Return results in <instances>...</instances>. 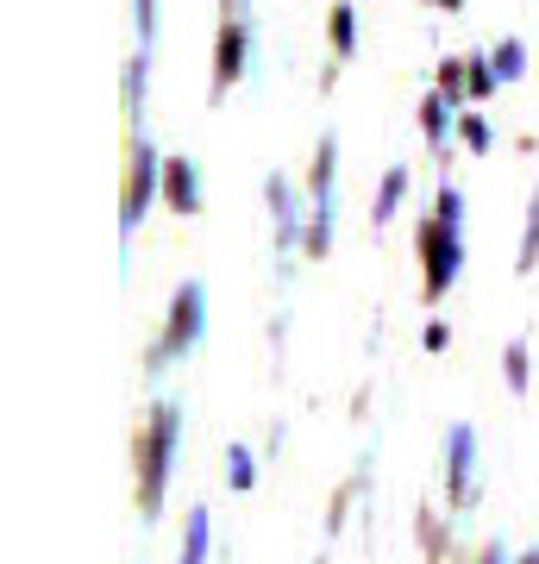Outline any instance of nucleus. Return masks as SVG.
I'll return each mask as SVG.
<instances>
[{
    "label": "nucleus",
    "instance_id": "obj_1",
    "mask_svg": "<svg viewBox=\"0 0 539 564\" xmlns=\"http://www.w3.org/2000/svg\"><path fill=\"white\" fill-rule=\"evenodd\" d=\"M459 270H464V220L433 207V220H420V295L440 302L459 282Z\"/></svg>",
    "mask_w": 539,
    "mask_h": 564
},
{
    "label": "nucleus",
    "instance_id": "obj_2",
    "mask_svg": "<svg viewBox=\"0 0 539 564\" xmlns=\"http://www.w3.org/2000/svg\"><path fill=\"white\" fill-rule=\"evenodd\" d=\"M176 440H182V408L176 402H158V414H151V433H144V477H139V502L144 514H158L163 508V484H170V464H176Z\"/></svg>",
    "mask_w": 539,
    "mask_h": 564
},
{
    "label": "nucleus",
    "instance_id": "obj_3",
    "mask_svg": "<svg viewBox=\"0 0 539 564\" xmlns=\"http://www.w3.org/2000/svg\"><path fill=\"white\" fill-rule=\"evenodd\" d=\"M201 333H207V282H182L176 302H170V321H163V339L151 345V370L188 358L201 345Z\"/></svg>",
    "mask_w": 539,
    "mask_h": 564
},
{
    "label": "nucleus",
    "instance_id": "obj_4",
    "mask_svg": "<svg viewBox=\"0 0 539 564\" xmlns=\"http://www.w3.org/2000/svg\"><path fill=\"white\" fill-rule=\"evenodd\" d=\"M158 188H163V158H158V144L139 132L132 139V170H126V202H120V245L139 232L144 207L158 202Z\"/></svg>",
    "mask_w": 539,
    "mask_h": 564
},
{
    "label": "nucleus",
    "instance_id": "obj_5",
    "mask_svg": "<svg viewBox=\"0 0 539 564\" xmlns=\"http://www.w3.org/2000/svg\"><path fill=\"white\" fill-rule=\"evenodd\" d=\"M245 57H251V25L245 20H226L220 25V44H214V101H226V88L245 76Z\"/></svg>",
    "mask_w": 539,
    "mask_h": 564
},
{
    "label": "nucleus",
    "instance_id": "obj_6",
    "mask_svg": "<svg viewBox=\"0 0 539 564\" xmlns=\"http://www.w3.org/2000/svg\"><path fill=\"white\" fill-rule=\"evenodd\" d=\"M477 433L471 426H452V440H445V477H452V508H471L477 496Z\"/></svg>",
    "mask_w": 539,
    "mask_h": 564
},
{
    "label": "nucleus",
    "instance_id": "obj_7",
    "mask_svg": "<svg viewBox=\"0 0 539 564\" xmlns=\"http://www.w3.org/2000/svg\"><path fill=\"white\" fill-rule=\"evenodd\" d=\"M163 202L176 207L182 220L201 214V176H195V163L188 158H163Z\"/></svg>",
    "mask_w": 539,
    "mask_h": 564
},
{
    "label": "nucleus",
    "instance_id": "obj_8",
    "mask_svg": "<svg viewBox=\"0 0 539 564\" xmlns=\"http://www.w3.org/2000/svg\"><path fill=\"white\" fill-rule=\"evenodd\" d=\"M263 202H270V214H277V251H289V245L308 232V220L295 214V188H289L282 176H270L263 182Z\"/></svg>",
    "mask_w": 539,
    "mask_h": 564
},
{
    "label": "nucleus",
    "instance_id": "obj_9",
    "mask_svg": "<svg viewBox=\"0 0 539 564\" xmlns=\"http://www.w3.org/2000/svg\"><path fill=\"white\" fill-rule=\"evenodd\" d=\"M301 251H308V258H326V251H333V195H314V214H308V232H301Z\"/></svg>",
    "mask_w": 539,
    "mask_h": 564
},
{
    "label": "nucleus",
    "instance_id": "obj_10",
    "mask_svg": "<svg viewBox=\"0 0 539 564\" xmlns=\"http://www.w3.org/2000/svg\"><path fill=\"white\" fill-rule=\"evenodd\" d=\"M144 69H151V51L126 63V120H132V132H144Z\"/></svg>",
    "mask_w": 539,
    "mask_h": 564
},
{
    "label": "nucleus",
    "instance_id": "obj_11",
    "mask_svg": "<svg viewBox=\"0 0 539 564\" xmlns=\"http://www.w3.org/2000/svg\"><path fill=\"white\" fill-rule=\"evenodd\" d=\"M401 195H408V170L396 163V170H382V188H377V207H370V220L389 226V220H396V207H401Z\"/></svg>",
    "mask_w": 539,
    "mask_h": 564
},
{
    "label": "nucleus",
    "instance_id": "obj_12",
    "mask_svg": "<svg viewBox=\"0 0 539 564\" xmlns=\"http://www.w3.org/2000/svg\"><path fill=\"white\" fill-rule=\"evenodd\" d=\"M452 126L459 120H452V101H445V95H427V101H420V132H427L433 144L452 139Z\"/></svg>",
    "mask_w": 539,
    "mask_h": 564
},
{
    "label": "nucleus",
    "instance_id": "obj_13",
    "mask_svg": "<svg viewBox=\"0 0 539 564\" xmlns=\"http://www.w3.org/2000/svg\"><path fill=\"white\" fill-rule=\"evenodd\" d=\"M176 564H207V508H195L182 521V558Z\"/></svg>",
    "mask_w": 539,
    "mask_h": 564
},
{
    "label": "nucleus",
    "instance_id": "obj_14",
    "mask_svg": "<svg viewBox=\"0 0 539 564\" xmlns=\"http://www.w3.org/2000/svg\"><path fill=\"white\" fill-rule=\"evenodd\" d=\"M489 63H496L502 82H520V76H527V44H520V39H502L496 51H489Z\"/></svg>",
    "mask_w": 539,
    "mask_h": 564
},
{
    "label": "nucleus",
    "instance_id": "obj_15",
    "mask_svg": "<svg viewBox=\"0 0 539 564\" xmlns=\"http://www.w3.org/2000/svg\"><path fill=\"white\" fill-rule=\"evenodd\" d=\"M333 170H339V139H333V132H326V139H320V151H314V195H333Z\"/></svg>",
    "mask_w": 539,
    "mask_h": 564
},
{
    "label": "nucleus",
    "instance_id": "obj_16",
    "mask_svg": "<svg viewBox=\"0 0 539 564\" xmlns=\"http://www.w3.org/2000/svg\"><path fill=\"white\" fill-rule=\"evenodd\" d=\"M539 263V188H533V207H527V232H520V251H515V270L527 276Z\"/></svg>",
    "mask_w": 539,
    "mask_h": 564
},
{
    "label": "nucleus",
    "instance_id": "obj_17",
    "mask_svg": "<svg viewBox=\"0 0 539 564\" xmlns=\"http://www.w3.org/2000/svg\"><path fill=\"white\" fill-rule=\"evenodd\" d=\"M502 370H508V389H515V395H527V383H533V364H527V345H508V351H502Z\"/></svg>",
    "mask_w": 539,
    "mask_h": 564
},
{
    "label": "nucleus",
    "instance_id": "obj_18",
    "mask_svg": "<svg viewBox=\"0 0 539 564\" xmlns=\"http://www.w3.org/2000/svg\"><path fill=\"white\" fill-rule=\"evenodd\" d=\"M464 82H471V95H477V101H489V95L502 88V76H496V63H489V57H471V63H464Z\"/></svg>",
    "mask_w": 539,
    "mask_h": 564
},
{
    "label": "nucleus",
    "instance_id": "obj_19",
    "mask_svg": "<svg viewBox=\"0 0 539 564\" xmlns=\"http://www.w3.org/2000/svg\"><path fill=\"white\" fill-rule=\"evenodd\" d=\"M333 51H339V57L358 51V13H352V7H333Z\"/></svg>",
    "mask_w": 539,
    "mask_h": 564
},
{
    "label": "nucleus",
    "instance_id": "obj_20",
    "mask_svg": "<svg viewBox=\"0 0 539 564\" xmlns=\"http://www.w3.org/2000/svg\"><path fill=\"white\" fill-rule=\"evenodd\" d=\"M132 32H139V51L158 44V0H132Z\"/></svg>",
    "mask_w": 539,
    "mask_h": 564
},
{
    "label": "nucleus",
    "instance_id": "obj_21",
    "mask_svg": "<svg viewBox=\"0 0 539 564\" xmlns=\"http://www.w3.org/2000/svg\"><path fill=\"white\" fill-rule=\"evenodd\" d=\"M459 139H464V144H471V151L483 158V151H489V120H477V113H464V120H459Z\"/></svg>",
    "mask_w": 539,
    "mask_h": 564
},
{
    "label": "nucleus",
    "instance_id": "obj_22",
    "mask_svg": "<svg viewBox=\"0 0 539 564\" xmlns=\"http://www.w3.org/2000/svg\"><path fill=\"white\" fill-rule=\"evenodd\" d=\"M226 477H233V489L258 484V464H251V452H245V445H233V470H226Z\"/></svg>",
    "mask_w": 539,
    "mask_h": 564
},
{
    "label": "nucleus",
    "instance_id": "obj_23",
    "mask_svg": "<svg viewBox=\"0 0 539 564\" xmlns=\"http://www.w3.org/2000/svg\"><path fill=\"white\" fill-rule=\"evenodd\" d=\"M464 88H471V82H464V63H440V95L445 101H459Z\"/></svg>",
    "mask_w": 539,
    "mask_h": 564
},
{
    "label": "nucleus",
    "instance_id": "obj_24",
    "mask_svg": "<svg viewBox=\"0 0 539 564\" xmlns=\"http://www.w3.org/2000/svg\"><path fill=\"white\" fill-rule=\"evenodd\" d=\"M483 564H508V552H502V545H489V552H483Z\"/></svg>",
    "mask_w": 539,
    "mask_h": 564
},
{
    "label": "nucleus",
    "instance_id": "obj_25",
    "mask_svg": "<svg viewBox=\"0 0 539 564\" xmlns=\"http://www.w3.org/2000/svg\"><path fill=\"white\" fill-rule=\"evenodd\" d=\"M433 7H440V13H459V7H464V0H433Z\"/></svg>",
    "mask_w": 539,
    "mask_h": 564
},
{
    "label": "nucleus",
    "instance_id": "obj_26",
    "mask_svg": "<svg viewBox=\"0 0 539 564\" xmlns=\"http://www.w3.org/2000/svg\"><path fill=\"white\" fill-rule=\"evenodd\" d=\"M239 7H245V0H226V13H233V20H239Z\"/></svg>",
    "mask_w": 539,
    "mask_h": 564
},
{
    "label": "nucleus",
    "instance_id": "obj_27",
    "mask_svg": "<svg viewBox=\"0 0 539 564\" xmlns=\"http://www.w3.org/2000/svg\"><path fill=\"white\" fill-rule=\"evenodd\" d=\"M520 564H539V545H533V552H527V558H520Z\"/></svg>",
    "mask_w": 539,
    "mask_h": 564
}]
</instances>
